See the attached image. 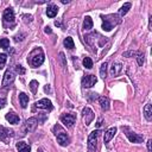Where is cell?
Returning a JSON list of instances; mask_svg holds the SVG:
<instances>
[{
    "mask_svg": "<svg viewBox=\"0 0 152 152\" xmlns=\"http://www.w3.org/2000/svg\"><path fill=\"white\" fill-rule=\"evenodd\" d=\"M44 59H45V56H44V52L40 48H36L33 49L30 55H28V58H27V62L33 66V68H37L39 65H42L44 63Z\"/></svg>",
    "mask_w": 152,
    "mask_h": 152,
    "instance_id": "1",
    "label": "cell"
},
{
    "mask_svg": "<svg viewBox=\"0 0 152 152\" xmlns=\"http://www.w3.org/2000/svg\"><path fill=\"white\" fill-rule=\"evenodd\" d=\"M100 129H94L89 137H88V152H95L96 147H97V141H99V137H100Z\"/></svg>",
    "mask_w": 152,
    "mask_h": 152,
    "instance_id": "2",
    "label": "cell"
},
{
    "mask_svg": "<svg viewBox=\"0 0 152 152\" xmlns=\"http://www.w3.org/2000/svg\"><path fill=\"white\" fill-rule=\"evenodd\" d=\"M59 120H61V122H62L64 126H66L68 128H71V127L74 126L75 121H76V114H74V113H65V114H62V115L59 116Z\"/></svg>",
    "mask_w": 152,
    "mask_h": 152,
    "instance_id": "3",
    "label": "cell"
},
{
    "mask_svg": "<svg viewBox=\"0 0 152 152\" xmlns=\"http://www.w3.org/2000/svg\"><path fill=\"white\" fill-rule=\"evenodd\" d=\"M122 129L125 131V134H126V137L128 138V140H129L131 142H134V144H140V142H142V140H144V135L132 132L128 127H124Z\"/></svg>",
    "mask_w": 152,
    "mask_h": 152,
    "instance_id": "4",
    "label": "cell"
},
{
    "mask_svg": "<svg viewBox=\"0 0 152 152\" xmlns=\"http://www.w3.org/2000/svg\"><path fill=\"white\" fill-rule=\"evenodd\" d=\"M103 18V21H102V28L104 30V31H110L116 24H119L120 23V19H119V17H116L114 20H110L109 18H110V15H107V17H102Z\"/></svg>",
    "mask_w": 152,
    "mask_h": 152,
    "instance_id": "5",
    "label": "cell"
},
{
    "mask_svg": "<svg viewBox=\"0 0 152 152\" xmlns=\"http://www.w3.org/2000/svg\"><path fill=\"white\" fill-rule=\"evenodd\" d=\"M37 126H38V120H37V118L32 116V118H28V119L25 121V124H24V129H23V131H24L25 133L33 132ZM25 133H24V134H25Z\"/></svg>",
    "mask_w": 152,
    "mask_h": 152,
    "instance_id": "6",
    "label": "cell"
},
{
    "mask_svg": "<svg viewBox=\"0 0 152 152\" xmlns=\"http://www.w3.org/2000/svg\"><path fill=\"white\" fill-rule=\"evenodd\" d=\"M14 78H15V75H14L13 70L12 69H7L5 75H4V78H2V87L4 88L10 87L14 82Z\"/></svg>",
    "mask_w": 152,
    "mask_h": 152,
    "instance_id": "7",
    "label": "cell"
},
{
    "mask_svg": "<svg viewBox=\"0 0 152 152\" xmlns=\"http://www.w3.org/2000/svg\"><path fill=\"white\" fill-rule=\"evenodd\" d=\"M14 135V132L13 129H10V128H6V127H0V140L5 144H8L10 139Z\"/></svg>",
    "mask_w": 152,
    "mask_h": 152,
    "instance_id": "8",
    "label": "cell"
},
{
    "mask_svg": "<svg viewBox=\"0 0 152 152\" xmlns=\"http://www.w3.org/2000/svg\"><path fill=\"white\" fill-rule=\"evenodd\" d=\"M55 134H56V137H57V142H58L61 146H66V145H69L70 138H69V135H68L63 129H61V127H59V133H55Z\"/></svg>",
    "mask_w": 152,
    "mask_h": 152,
    "instance_id": "9",
    "label": "cell"
},
{
    "mask_svg": "<svg viewBox=\"0 0 152 152\" xmlns=\"http://www.w3.org/2000/svg\"><path fill=\"white\" fill-rule=\"evenodd\" d=\"M82 116H83V121H84V125H90V122L94 120L95 115L93 113V110L89 108V107H84L82 109Z\"/></svg>",
    "mask_w": 152,
    "mask_h": 152,
    "instance_id": "10",
    "label": "cell"
},
{
    "mask_svg": "<svg viewBox=\"0 0 152 152\" xmlns=\"http://www.w3.org/2000/svg\"><path fill=\"white\" fill-rule=\"evenodd\" d=\"M96 82H97V78H96L94 75H86V76L82 77V81H81L83 88H90V87H93Z\"/></svg>",
    "mask_w": 152,
    "mask_h": 152,
    "instance_id": "11",
    "label": "cell"
},
{
    "mask_svg": "<svg viewBox=\"0 0 152 152\" xmlns=\"http://www.w3.org/2000/svg\"><path fill=\"white\" fill-rule=\"evenodd\" d=\"M34 107L36 108H40V109H48V110H51L52 109V103L49 99H40L38 100L36 103H34Z\"/></svg>",
    "mask_w": 152,
    "mask_h": 152,
    "instance_id": "12",
    "label": "cell"
},
{
    "mask_svg": "<svg viewBox=\"0 0 152 152\" xmlns=\"http://www.w3.org/2000/svg\"><path fill=\"white\" fill-rule=\"evenodd\" d=\"M2 18H4V21L5 23H13L14 21V11H13V8H11V7L6 8L4 11Z\"/></svg>",
    "mask_w": 152,
    "mask_h": 152,
    "instance_id": "13",
    "label": "cell"
},
{
    "mask_svg": "<svg viewBox=\"0 0 152 152\" xmlns=\"http://www.w3.org/2000/svg\"><path fill=\"white\" fill-rule=\"evenodd\" d=\"M116 131H118L116 127H110V128H108V129L106 131V133H104V138H103L104 144H108V142L112 140V138L115 135Z\"/></svg>",
    "mask_w": 152,
    "mask_h": 152,
    "instance_id": "14",
    "label": "cell"
},
{
    "mask_svg": "<svg viewBox=\"0 0 152 152\" xmlns=\"http://www.w3.org/2000/svg\"><path fill=\"white\" fill-rule=\"evenodd\" d=\"M5 118H6V120H7L10 124H13V125H17V124L19 122V116H18L14 112H8Z\"/></svg>",
    "mask_w": 152,
    "mask_h": 152,
    "instance_id": "15",
    "label": "cell"
},
{
    "mask_svg": "<svg viewBox=\"0 0 152 152\" xmlns=\"http://www.w3.org/2000/svg\"><path fill=\"white\" fill-rule=\"evenodd\" d=\"M58 13V7L56 5H49L48 8H46V15L50 17V18H53L56 17Z\"/></svg>",
    "mask_w": 152,
    "mask_h": 152,
    "instance_id": "16",
    "label": "cell"
},
{
    "mask_svg": "<svg viewBox=\"0 0 152 152\" xmlns=\"http://www.w3.org/2000/svg\"><path fill=\"white\" fill-rule=\"evenodd\" d=\"M17 150H18V152H31V147H30V145H27L26 142H24V141H19V142H17Z\"/></svg>",
    "mask_w": 152,
    "mask_h": 152,
    "instance_id": "17",
    "label": "cell"
},
{
    "mask_svg": "<svg viewBox=\"0 0 152 152\" xmlns=\"http://www.w3.org/2000/svg\"><path fill=\"white\" fill-rule=\"evenodd\" d=\"M144 116H145V119L147 121L152 120V106H151V103H147L144 107Z\"/></svg>",
    "mask_w": 152,
    "mask_h": 152,
    "instance_id": "18",
    "label": "cell"
},
{
    "mask_svg": "<svg viewBox=\"0 0 152 152\" xmlns=\"http://www.w3.org/2000/svg\"><path fill=\"white\" fill-rule=\"evenodd\" d=\"M99 102H100V106L103 110H108L109 109V99L106 97V96H101L99 97Z\"/></svg>",
    "mask_w": 152,
    "mask_h": 152,
    "instance_id": "19",
    "label": "cell"
},
{
    "mask_svg": "<svg viewBox=\"0 0 152 152\" xmlns=\"http://www.w3.org/2000/svg\"><path fill=\"white\" fill-rule=\"evenodd\" d=\"M122 70V64L121 63H114L113 66H112V70H110V74L113 76H116L120 74V71Z\"/></svg>",
    "mask_w": 152,
    "mask_h": 152,
    "instance_id": "20",
    "label": "cell"
},
{
    "mask_svg": "<svg viewBox=\"0 0 152 152\" xmlns=\"http://www.w3.org/2000/svg\"><path fill=\"white\" fill-rule=\"evenodd\" d=\"M19 101H20V106L23 108H26L27 103H28V96L25 93H20L19 94Z\"/></svg>",
    "mask_w": 152,
    "mask_h": 152,
    "instance_id": "21",
    "label": "cell"
},
{
    "mask_svg": "<svg viewBox=\"0 0 152 152\" xmlns=\"http://www.w3.org/2000/svg\"><path fill=\"white\" fill-rule=\"evenodd\" d=\"M131 6H132L131 2H126V4H124V5L120 7V10H119V15H120V17H124V15L128 12V10L131 8Z\"/></svg>",
    "mask_w": 152,
    "mask_h": 152,
    "instance_id": "22",
    "label": "cell"
},
{
    "mask_svg": "<svg viewBox=\"0 0 152 152\" xmlns=\"http://www.w3.org/2000/svg\"><path fill=\"white\" fill-rule=\"evenodd\" d=\"M93 27V20H91V18L90 17H86L84 18V20H83V28L84 30H90Z\"/></svg>",
    "mask_w": 152,
    "mask_h": 152,
    "instance_id": "23",
    "label": "cell"
},
{
    "mask_svg": "<svg viewBox=\"0 0 152 152\" xmlns=\"http://www.w3.org/2000/svg\"><path fill=\"white\" fill-rule=\"evenodd\" d=\"M63 44H64V46H65L66 49H69V50H71V49L75 48V44H74V40H72L71 37H66V38L64 39Z\"/></svg>",
    "mask_w": 152,
    "mask_h": 152,
    "instance_id": "24",
    "label": "cell"
},
{
    "mask_svg": "<svg viewBox=\"0 0 152 152\" xmlns=\"http://www.w3.org/2000/svg\"><path fill=\"white\" fill-rule=\"evenodd\" d=\"M107 68H108V63L107 62H103L101 64V68H100V76L102 78H104L107 76Z\"/></svg>",
    "mask_w": 152,
    "mask_h": 152,
    "instance_id": "25",
    "label": "cell"
},
{
    "mask_svg": "<svg viewBox=\"0 0 152 152\" xmlns=\"http://www.w3.org/2000/svg\"><path fill=\"white\" fill-rule=\"evenodd\" d=\"M83 65H84V68H87V69H91V68H93V61H91V58H90V57H84V59H83Z\"/></svg>",
    "mask_w": 152,
    "mask_h": 152,
    "instance_id": "26",
    "label": "cell"
},
{
    "mask_svg": "<svg viewBox=\"0 0 152 152\" xmlns=\"http://www.w3.org/2000/svg\"><path fill=\"white\" fill-rule=\"evenodd\" d=\"M37 88H38V82H37L36 80H32V81L30 82V89H31V91H32L33 94H36V93H37Z\"/></svg>",
    "mask_w": 152,
    "mask_h": 152,
    "instance_id": "27",
    "label": "cell"
},
{
    "mask_svg": "<svg viewBox=\"0 0 152 152\" xmlns=\"http://www.w3.org/2000/svg\"><path fill=\"white\" fill-rule=\"evenodd\" d=\"M8 46H10V40L7 38H0V48L8 49Z\"/></svg>",
    "mask_w": 152,
    "mask_h": 152,
    "instance_id": "28",
    "label": "cell"
},
{
    "mask_svg": "<svg viewBox=\"0 0 152 152\" xmlns=\"http://www.w3.org/2000/svg\"><path fill=\"white\" fill-rule=\"evenodd\" d=\"M6 61H7V56L6 53H0V69H2L6 64Z\"/></svg>",
    "mask_w": 152,
    "mask_h": 152,
    "instance_id": "29",
    "label": "cell"
},
{
    "mask_svg": "<svg viewBox=\"0 0 152 152\" xmlns=\"http://www.w3.org/2000/svg\"><path fill=\"white\" fill-rule=\"evenodd\" d=\"M137 61H138V64H139V65H142L144 62H145V56H144V53L139 52L138 56H137Z\"/></svg>",
    "mask_w": 152,
    "mask_h": 152,
    "instance_id": "30",
    "label": "cell"
},
{
    "mask_svg": "<svg viewBox=\"0 0 152 152\" xmlns=\"http://www.w3.org/2000/svg\"><path fill=\"white\" fill-rule=\"evenodd\" d=\"M14 70H15V72L19 74V75H24V74H25V69H24L23 65H20V64H17L15 68H14Z\"/></svg>",
    "mask_w": 152,
    "mask_h": 152,
    "instance_id": "31",
    "label": "cell"
},
{
    "mask_svg": "<svg viewBox=\"0 0 152 152\" xmlns=\"http://www.w3.org/2000/svg\"><path fill=\"white\" fill-rule=\"evenodd\" d=\"M138 53H139L138 51H127V52H124L122 56H125V57H137Z\"/></svg>",
    "mask_w": 152,
    "mask_h": 152,
    "instance_id": "32",
    "label": "cell"
},
{
    "mask_svg": "<svg viewBox=\"0 0 152 152\" xmlns=\"http://www.w3.org/2000/svg\"><path fill=\"white\" fill-rule=\"evenodd\" d=\"M5 106H6V99L0 97V109H2Z\"/></svg>",
    "mask_w": 152,
    "mask_h": 152,
    "instance_id": "33",
    "label": "cell"
},
{
    "mask_svg": "<svg viewBox=\"0 0 152 152\" xmlns=\"http://www.w3.org/2000/svg\"><path fill=\"white\" fill-rule=\"evenodd\" d=\"M59 57H61V61H62V64H63V66H65V65H66V63H65L64 53H63V52H59Z\"/></svg>",
    "mask_w": 152,
    "mask_h": 152,
    "instance_id": "34",
    "label": "cell"
},
{
    "mask_svg": "<svg viewBox=\"0 0 152 152\" xmlns=\"http://www.w3.org/2000/svg\"><path fill=\"white\" fill-rule=\"evenodd\" d=\"M151 144H152V140L148 139V140H147V150H148V152H152V150H151Z\"/></svg>",
    "mask_w": 152,
    "mask_h": 152,
    "instance_id": "35",
    "label": "cell"
},
{
    "mask_svg": "<svg viewBox=\"0 0 152 152\" xmlns=\"http://www.w3.org/2000/svg\"><path fill=\"white\" fill-rule=\"evenodd\" d=\"M89 95H90V97H91V99H97V97H99V96H97V94H95V93H90Z\"/></svg>",
    "mask_w": 152,
    "mask_h": 152,
    "instance_id": "36",
    "label": "cell"
},
{
    "mask_svg": "<svg viewBox=\"0 0 152 152\" xmlns=\"http://www.w3.org/2000/svg\"><path fill=\"white\" fill-rule=\"evenodd\" d=\"M44 31H45V33H51V28H50L49 26H48V27H45V30H44Z\"/></svg>",
    "mask_w": 152,
    "mask_h": 152,
    "instance_id": "37",
    "label": "cell"
},
{
    "mask_svg": "<svg viewBox=\"0 0 152 152\" xmlns=\"http://www.w3.org/2000/svg\"><path fill=\"white\" fill-rule=\"evenodd\" d=\"M62 2H63V4H68V2H70V1H69V0H62Z\"/></svg>",
    "mask_w": 152,
    "mask_h": 152,
    "instance_id": "38",
    "label": "cell"
},
{
    "mask_svg": "<svg viewBox=\"0 0 152 152\" xmlns=\"http://www.w3.org/2000/svg\"><path fill=\"white\" fill-rule=\"evenodd\" d=\"M38 152H43V151H40V150H39V151H38Z\"/></svg>",
    "mask_w": 152,
    "mask_h": 152,
    "instance_id": "39",
    "label": "cell"
}]
</instances>
